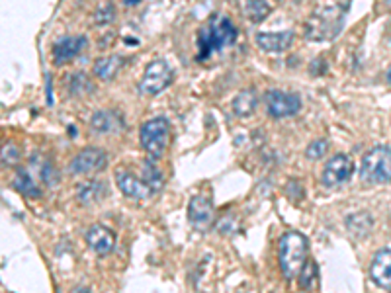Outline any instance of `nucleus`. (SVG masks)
<instances>
[{"instance_id": "nucleus-4", "label": "nucleus", "mask_w": 391, "mask_h": 293, "mask_svg": "<svg viewBox=\"0 0 391 293\" xmlns=\"http://www.w3.org/2000/svg\"><path fill=\"white\" fill-rule=\"evenodd\" d=\"M360 178L366 184H390L391 182V149L378 145L370 149L360 165Z\"/></svg>"}, {"instance_id": "nucleus-16", "label": "nucleus", "mask_w": 391, "mask_h": 293, "mask_svg": "<svg viewBox=\"0 0 391 293\" xmlns=\"http://www.w3.org/2000/svg\"><path fill=\"white\" fill-rule=\"evenodd\" d=\"M294 43V33L292 32H262L257 33V45L262 51L282 53L289 49Z\"/></svg>"}, {"instance_id": "nucleus-1", "label": "nucleus", "mask_w": 391, "mask_h": 293, "mask_svg": "<svg viewBox=\"0 0 391 293\" xmlns=\"http://www.w3.org/2000/svg\"><path fill=\"white\" fill-rule=\"evenodd\" d=\"M237 40V28L223 14L209 16L198 32V61H206L216 51L231 47Z\"/></svg>"}, {"instance_id": "nucleus-7", "label": "nucleus", "mask_w": 391, "mask_h": 293, "mask_svg": "<svg viewBox=\"0 0 391 293\" xmlns=\"http://www.w3.org/2000/svg\"><path fill=\"white\" fill-rule=\"evenodd\" d=\"M354 174V162L349 155H335L329 158L321 172V182L325 188H339L346 184Z\"/></svg>"}, {"instance_id": "nucleus-14", "label": "nucleus", "mask_w": 391, "mask_h": 293, "mask_svg": "<svg viewBox=\"0 0 391 293\" xmlns=\"http://www.w3.org/2000/svg\"><path fill=\"white\" fill-rule=\"evenodd\" d=\"M86 242L98 256H106L113 251L115 235H113L112 229H108L104 225H93L90 231L86 233Z\"/></svg>"}, {"instance_id": "nucleus-17", "label": "nucleus", "mask_w": 391, "mask_h": 293, "mask_svg": "<svg viewBox=\"0 0 391 293\" xmlns=\"http://www.w3.org/2000/svg\"><path fill=\"white\" fill-rule=\"evenodd\" d=\"M124 67V59L118 55L102 57L94 63V74L102 81H112L115 74L120 73V69Z\"/></svg>"}, {"instance_id": "nucleus-21", "label": "nucleus", "mask_w": 391, "mask_h": 293, "mask_svg": "<svg viewBox=\"0 0 391 293\" xmlns=\"http://www.w3.org/2000/svg\"><path fill=\"white\" fill-rule=\"evenodd\" d=\"M14 188L18 190L24 196H30V198H40L42 192L35 186V182L26 174V172H18V176L14 178Z\"/></svg>"}, {"instance_id": "nucleus-2", "label": "nucleus", "mask_w": 391, "mask_h": 293, "mask_svg": "<svg viewBox=\"0 0 391 293\" xmlns=\"http://www.w3.org/2000/svg\"><path fill=\"white\" fill-rule=\"evenodd\" d=\"M308 252L309 242L305 235L298 231H288L280 237L278 260L286 280H294L301 274L303 266L308 264Z\"/></svg>"}, {"instance_id": "nucleus-15", "label": "nucleus", "mask_w": 391, "mask_h": 293, "mask_svg": "<svg viewBox=\"0 0 391 293\" xmlns=\"http://www.w3.org/2000/svg\"><path fill=\"white\" fill-rule=\"evenodd\" d=\"M90 126L96 133L100 135H118L124 131V119L122 115L115 114V112H110V110H102V112H96L93 115V122Z\"/></svg>"}, {"instance_id": "nucleus-5", "label": "nucleus", "mask_w": 391, "mask_h": 293, "mask_svg": "<svg viewBox=\"0 0 391 293\" xmlns=\"http://www.w3.org/2000/svg\"><path fill=\"white\" fill-rule=\"evenodd\" d=\"M141 146L149 157L159 158L165 155L168 139H170V126L165 117H153L145 122L139 131Z\"/></svg>"}, {"instance_id": "nucleus-13", "label": "nucleus", "mask_w": 391, "mask_h": 293, "mask_svg": "<svg viewBox=\"0 0 391 293\" xmlns=\"http://www.w3.org/2000/svg\"><path fill=\"white\" fill-rule=\"evenodd\" d=\"M370 278L381 290H391V249L376 252L370 264Z\"/></svg>"}, {"instance_id": "nucleus-11", "label": "nucleus", "mask_w": 391, "mask_h": 293, "mask_svg": "<svg viewBox=\"0 0 391 293\" xmlns=\"http://www.w3.org/2000/svg\"><path fill=\"white\" fill-rule=\"evenodd\" d=\"M188 219L196 231H207L214 223V206L204 196H194L188 206Z\"/></svg>"}, {"instance_id": "nucleus-12", "label": "nucleus", "mask_w": 391, "mask_h": 293, "mask_svg": "<svg viewBox=\"0 0 391 293\" xmlns=\"http://www.w3.org/2000/svg\"><path fill=\"white\" fill-rule=\"evenodd\" d=\"M115 184H118V188L122 190V194H125L127 198L147 199L154 194V190L147 184V180L137 178V176L129 174V172H124V170L115 172Z\"/></svg>"}, {"instance_id": "nucleus-27", "label": "nucleus", "mask_w": 391, "mask_h": 293, "mask_svg": "<svg viewBox=\"0 0 391 293\" xmlns=\"http://www.w3.org/2000/svg\"><path fill=\"white\" fill-rule=\"evenodd\" d=\"M385 78H388V84H391V67L388 69V74H385Z\"/></svg>"}, {"instance_id": "nucleus-24", "label": "nucleus", "mask_w": 391, "mask_h": 293, "mask_svg": "<svg viewBox=\"0 0 391 293\" xmlns=\"http://www.w3.org/2000/svg\"><path fill=\"white\" fill-rule=\"evenodd\" d=\"M113 20V6L112 4H104L100 6L96 14H94V22L96 26H104V24H110Z\"/></svg>"}, {"instance_id": "nucleus-19", "label": "nucleus", "mask_w": 391, "mask_h": 293, "mask_svg": "<svg viewBox=\"0 0 391 293\" xmlns=\"http://www.w3.org/2000/svg\"><path fill=\"white\" fill-rule=\"evenodd\" d=\"M104 184L100 182H96V180H88V182H84L79 186L77 190V198L81 203H86V206H90L94 201H98V199H102V192H104Z\"/></svg>"}, {"instance_id": "nucleus-6", "label": "nucleus", "mask_w": 391, "mask_h": 293, "mask_svg": "<svg viewBox=\"0 0 391 293\" xmlns=\"http://www.w3.org/2000/svg\"><path fill=\"white\" fill-rule=\"evenodd\" d=\"M170 83H173V69L163 59H154L145 69L141 83H139V90L145 96H154L168 88Z\"/></svg>"}, {"instance_id": "nucleus-20", "label": "nucleus", "mask_w": 391, "mask_h": 293, "mask_svg": "<svg viewBox=\"0 0 391 293\" xmlns=\"http://www.w3.org/2000/svg\"><path fill=\"white\" fill-rule=\"evenodd\" d=\"M245 12H247L248 20L258 24V22H262L270 14V6H268L266 0H247Z\"/></svg>"}, {"instance_id": "nucleus-25", "label": "nucleus", "mask_w": 391, "mask_h": 293, "mask_svg": "<svg viewBox=\"0 0 391 293\" xmlns=\"http://www.w3.org/2000/svg\"><path fill=\"white\" fill-rule=\"evenodd\" d=\"M2 162L4 165H16L18 162V149L12 145H4L2 149Z\"/></svg>"}, {"instance_id": "nucleus-10", "label": "nucleus", "mask_w": 391, "mask_h": 293, "mask_svg": "<svg viewBox=\"0 0 391 293\" xmlns=\"http://www.w3.org/2000/svg\"><path fill=\"white\" fill-rule=\"evenodd\" d=\"M88 47V40L84 35H72V37H61L53 45V61L55 65L71 63L81 53Z\"/></svg>"}, {"instance_id": "nucleus-22", "label": "nucleus", "mask_w": 391, "mask_h": 293, "mask_svg": "<svg viewBox=\"0 0 391 293\" xmlns=\"http://www.w3.org/2000/svg\"><path fill=\"white\" fill-rule=\"evenodd\" d=\"M299 276H301V287L303 290H311L313 282L317 280V266H315V262L308 260V264L303 266V270H301Z\"/></svg>"}, {"instance_id": "nucleus-3", "label": "nucleus", "mask_w": 391, "mask_h": 293, "mask_svg": "<svg viewBox=\"0 0 391 293\" xmlns=\"http://www.w3.org/2000/svg\"><path fill=\"white\" fill-rule=\"evenodd\" d=\"M342 24H344V8L323 6L313 12V16L305 24V37L311 42H330L340 33Z\"/></svg>"}, {"instance_id": "nucleus-26", "label": "nucleus", "mask_w": 391, "mask_h": 293, "mask_svg": "<svg viewBox=\"0 0 391 293\" xmlns=\"http://www.w3.org/2000/svg\"><path fill=\"white\" fill-rule=\"evenodd\" d=\"M124 2L127 4V6H135V4H137L139 0H124Z\"/></svg>"}, {"instance_id": "nucleus-8", "label": "nucleus", "mask_w": 391, "mask_h": 293, "mask_svg": "<svg viewBox=\"0 0 391 293\" xmlns=\"http://www.w3.org/2000/svg\"><path fill=\"white\" fill-rule=\"evenodd\" d=\"M264 104H266L268 115L274 119H284L289 115H296L301 108L299 96L282 92V90H268L264 94Z\"/></svg>"}, {"instance_id": "nucleus-23", "label": "nucleus", "mask_w": 391, "mask_h": 293, "mask_svg": "<svg viewBox=\"0 0 391 293\" xmlns=\"http://www.w3.org/2000/svg\"><path fill=\"white\" fill-rule=\"evenodd\" d=\"M327 141H313L311 145L305 149V155H308V158H311V160H319L325 153H327Z\"/></svg>"}, {"instance_id": "nucleus-18", "label": "nucleus", "mask_w": 391, "mask_h": 293, "mask_svg": "<svg viewBox=\"0 0 391 293\" xmlns=\"http://www.w3.org/2000/svg\"><path fill=\"white\" fill-rule=\"evenodd\" d=\"M257 92H255L253 88H248V90H243V92H239V94L235 96V100H233V112H235L239 117H248V115H253V112L257 110Z\"/></svg>"}, {"instance_id": "nucleus-9", "label": "nucleus", "mask_w": 391, "mask_h": 293, "mask_svg": "<svg viewBox=\"0 0 391 293\" xmlns=\"http://www.w3.org/2000/svg\"><path fill=\"white\" fill-rule=\"evenodd\" d=\"M108 165V157L104 153L102 149H96V146H88V149H83L77 157L72 158L71 165H69V170L72 174H96L104 170Z\"/></svg>"}]
</instances>
